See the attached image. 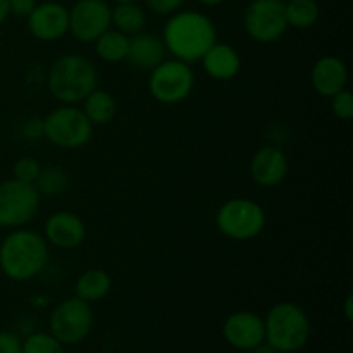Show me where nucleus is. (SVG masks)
<instances>
[{"mask_svg": "<svg viewBox=\"0 0 353 353\" xmlns=\"http://www.w3.org/2000/svg\"><path fill=\"white\" fill-rule=\"evenodd\" d=\"M41 2H43V0H41Z\"/></svg>", "mask_w": 353, "mask_h": 353, "instance_id": "obj_37", "label": "nucleus"}, {"mask_svg": "<svg viewBox=\"0 0 353 353\" xmlns=\"http://www.w3.org/2000/svg\"><path fill=\"white\" fill-rule=\"evenodd\" d=\"M37 3L38 0H9V10L17 17H28Z\"/></svg>", "mask_w": 353, "mask_h": 353, "instance_id": "obj_30", "label": "nucleus"}, {"mask_svg": "<svg viewBox=\"0 0 353 353\" xmlns=\"http://www.w3.org/2000/svg\"><path fill=\"white\" fill-rule=\"evenodd\" d=\"M93 124L81 109L62 105L43 117V138L59 148H81L92 140Z\"/></svg>", "mask_w": 353, "mask_h": 353, "instance_id": "obj_6", "label": "nucleus"}, {"mask_svg": "<svg viewBox=\"0 0 353 353\" xmlns=\"http://www.w3.org/2000/svg\"><path fill=\"white\" fill-rule=\"evenodd\" d=\"M9 0H0V24L9 17Z\"/></svg>", "mask_w": 353, "mask_h": 353, "instance_id": "obj_33", "label": "nucleus"}, {"mask_svg": "<svg viewBox=\"0 0 353 353\" xmlns=\"http://www.w3.org/2000/svg\"><path fill=\"white\" fill-rule=\"evenodd\" d=\"M223 336L238 350H252L265 341L264 319L248 310L231 314L224 321Z\"/></svg>", "mask_w": 353, "mask_h": 353, "instance_id": "obj_13", "label": "nucleus"}, {"mask_svg": "<svg viewBox=\"0 0 353 353\" xmlns=\"http://www.w3.org/2000/svg\"><path fill=\"white\" fill-rule=\"evenodd\" d=\"M248 37L259 43L278 41L288 30L283 0H252L243 14Z\"/></svg>", "mask_w": 353, "mask_h": 353, "instance_id": "obj_9", "label": "nucleus"}, {"mask_svg": "<svg viewBox=\"0 0 353 353\" xmlns=\"http://www.w3.org/2000/svg\"><path fill=\"white\" fill-rule=\"evenodd\" d=\"M112 26V7L105 0H78L69 9V33L81 43H93Z\"/></svg>", "mask_w": 353, "mask_h": 353, "instance_id": "obj_11", "label": "nucleus"}, {"mask_svg": "<svg viewBox=\"0 0 353 353\" xmlns=\"http://www.w3.org/2000/svg\"><path fill=\"white\" fill-rule=\"evenodd\" d=\"M203 71L217 81H230L236 78L241 69V57L234 47L228 43H214L202 59Z\"/></svg>", "mask_w": 353, "mask_h": 353, "instance_id": "obj_18", "label": "nucleus"}, {"mask_svg": "<svg viewBox=\"0 0 353 353\" xmlns=\"http://www.w3.org/2000/svg\"><path fill=\"white\" fill-rule=\"evenodd\" d=\"M162 41L172 59L193 64L217 41L216 24L199 10H176L165 21Z\"/></svg>", "mask_w": 353, "mask_h": 353, "instance_id": "obj_1", "label": "nucleus"}, {"mask_svg": "<svg viewBox=\"0 0 353 353\" xmlns=\"http://www.w3.org/2000/svg\"><path fill=\"white\" fill-rule=\"evenodd\" d=\"M164 41L161 37L148 31H140L130 37L126 62L140 71H152L165 59Z\"/></svg>", "mask_w": 353, "mask_h": 353, "instance_id": "obj_17", "label": "nucleus"}, {"mask_svg": "<svg viewBox=\"0 0 353 353\" xmlns=\"http://www.w3.org/2000/svg\"><path fill=\"white\" fill-rule=\"evenodd\" d=\"M23 134L28 140H37V138H43V119H28L23 124Z\"/></svg>", "mask_w": 353, "mask_h": 353, "instance_id": "obj_31", "label": "nucleus"}, {"mask_svg": "<svg viewBox=\"0 0 353 353\" xmlns=\"http://www.w3.org/2000/svg\"><path fill=\"white\" fill-rule=\"evenodd\" d=\"M34 188L43 196L64 195L69 188L68 172L61 168H55V165L41 168L40 174H38L37 181H34Z\"/></svg>", "mask_w": 353, "mask_h": 353, "instance_id": "obj_24", "label": "nucleus"}, {"mask_svg": "<svg viewBox=\"0 0 353 353\" xmlns=\"http://www.w3.org/2000/svg\"><path fill=\"white\" fill-rule=\"evenodd\" d=\"M83 114L93 126L109 124L117 114L116 99L105 90L95 88L83 100Z\"/></svg>", "mask_w": 353, "mask_h": 353, "instance_id": "obj_19", "label": "nucleus"}, {"mask_svg": "<svg viewBox=\"0 0 353 353\" xmlns=\"http://www.w3.org/2000/svg\"><path fill=\"white\" fill-rule=\"evenodd\" d=\"M40 171L41 165L34 157H21L19 161L14 164V178L19 179V181L23 183H31V185H34Z\"/></svg>", "mask_w": 353, "mask_h": 353, "instance_id": "obj_27", "label": "nucleus"}, {"mask_svg": "<svg viewBox=\"0 0 353 353\" xmlns=\"http://www.w3.org/2000/svg\"><path fill=\"white\" fill-rule=\"evenodd\" d=\"M110 288H112V281L110 276L102 269H88V271L81 272L74 286L76 296L85 302L93 303L99 300L105 299L109 295Z\"/></svg>", "mask_w": 353, "mask_h": 353, "instance_id": "obj_20", "label": "nucleus"}, {"mask_svg": "<svg viewBox=\"0 0 353 353\" xmlns=\"http://www.w3.org/2000/svg\"><path fill=\"white\" fill-rule=\"evenodd\" d=\"M196 2L202 3V6H205V7H216V6H221L224 0H196Z\"/></svg>", "mask_w": 353, "mask_h": 353, "instance_id": "obj_35", "label": "nucleus"}, {"mask_svg": "<svg viewBox=\"0 0 353 353\" xmlns=\"http://www.w3.org/2000/svg\"><path fill=\"white\" fill-rule=\"evenodd\" d=\"M217 230L236 241L252 240L265 228V212L261 203L252 199H231L216 214Z\"/></svg>", "mask_w": 353, "mask_h": 353, "instance_id": "obj_5", "label": "nucleus"}, {"mask_svg": "<svg viewBox=\"0 0 353 353\" xmlns=\"http://www.w3.org/2000/svg\"><path fill=\"white\" fill-rule=\"evenodd\" d=\"M288 174V157L276 145H264L250 161V176L259 186L272 188L285 181Z\"/></svg>", "mask_w": 353, "mask_h": 353, "instance_id": "obj_14", "label": "nucleus"}, {"mask_svg": "<svg viewBox=\"0 0 353 353\" xmlns=\"http://www.w3.org/2000/svg\"><path fill=\"white\" fill-rule=\"evenodd\" d=\"M21 353H64L62 343L48 333H34L24 340Z\"/></svg>", "mask_w": 353, "mask_h": 353, "instance_id": "obj_25", "label": "nucleus"}, {"mask_svg": "<svg viewBox=\"0 0 353 353\" xmlns=\"http://www.w3.org/2000/svg\"><path fill=\"white\" fill-rule=\"evenodd\" d=\"M112 24L117 31L128 34V37L137 34L143 31L145 24H147V14H145L143 7L138 6L137 2L116 3V7H112Z\"/></svg>", "mask_w": 353, "mask_h": 353, "instance_id": "obj_21", "label": "nucleus"}, {"mask_svg": "<svg viewBox=\"0 0 353 353\" xmlns=\"http://www.w3.org/2000/svg\"><path fill=\"white\" fill-rule=\"evenodd\" d=\"M352 303H353V295H348L347 300H345V316H347V319L350 321V323H352V319H353Z\"/></svg>", "mask_w": 353, "mask_h": 353, "instance_id": "obj_34", "label": "nucleus"}, {"mask_svg": "<svg viewBox=\"0 0 353 353\" xmlns=\"http://www.w3.org/2000/svg\"><path fill=\"white\" fill-rule=\"evenodd\" d=\"M331 110L341 121H350L353 117V93L343 88L331 97Z\"/></svg>", "mask_w": 353, "mask_h": 353, "instance_id": "obj_26", "label": "nucleus"}, {"mask_svg": "<svg viewBox=\"0 0 353 353\" xmlns=\"http://www.w3.org/2000/svg\"><path fill=\"white\" fill-rule=\"evenodd\" d=\"M348 81V69L347 64L340 57L334 55H326L321 57L314 64L312 72H310V83L316 93H319L324 99H331L334 93L347 88Z\"/></svg>", "mask_w": 353, "mask_h": 353, "instance_id": "obj_16", "label": "nucleus"}, {"mask_svg": "<svg viewBox=\"0 0 353 353\" xmlns=\"http://www.w3.org/2000/svg\"><path fill=\"white\" fill-rule=\"evenodd\" d=\"M195 86V74L190 64L169 59L162 61L157 68L150 71L148 78V90L157 102L165 105H174L190 97Z\"/></svg>", "mask_w": 353, "mask_h": 353, "instance_id": "obj_7", "label": "nucleus"}, {"mask_svg": "<svg viewBox=\"0 0 353 353\" xmlns=\"http://www.w3.org/2000/svg\"><path fill=\"white\" fill-rule=\"evenodd\" d=\"M319 3L316 0H288L285 2V16L288 28L309 30L319 19Z\"/></svg>", "mask_w": 353, "mask_h": 353, "instance_id": "obj_23", "label": "nucleus"}, {"mask_svg": "<svg viewBox=\"0 0 353 353\" xmlns=\"http://www.w3.org/2000/svg\"><path fill=\"white\" fill-rule=\"evenodd\" d=\"M41 195L34 185L19 179L0 183V228H23L38 214Z\"/></svg>", "mask_w": 353, "mask_h": 353, "instance_id": "obj_8", "label": "nucleus"}, {"mask_svg": "<svg viewBox=\"0 0 353 353\" xmlns=\"http://www.w3.org/2000/svg\"><path fill=\"white\" fill-rule=\"evenodd\" d=\"M250 352H252V353H281V352L276 350L274 347H271V345H269V343H261V345H257V347L252 348Z\"/></svg>", "mask_w": 353, "mask_h": 353, "instance_id": "obj_32", "label": "nucleus"}, {"mask_svg": "<svg viewBox=\"0 0 353 353\" xmlns=\"http://www.w3.org/2000/svg\"><path fill=\"white\" fill-rule=\"evenodd\" d=\"M26 21L30 33L40 41H57L69 33V9L55 0L37 3Z\"/></svg>", "mask_w": 353, "mask_h": 353, "instance_id": "obj_12", "label": "nucleus"}, {"mask_svg": "<svg viewBox=\"0 0 353 353\" xmlns=\"http://www.w3.org/2000/svg\"><path fill=\"white\" fill-rule=\"evenodd\" d=\"M116 3H126V2H137V0H112Z\"/></svg>", "mask_w": 353, "mask_h": 353, "instance_id": "obj_36", "label": "nucleus"}, {"mask_svg": "<svg viewBox=\"0 0 353 353\" xmlns=\"http://www.w3.org/2000/svg\"><path fill=\"white\" fill-rule=\"evenodd\" d=\"M95 50L102 61L116 64V62L126 61L128 45H130V37L117 30H107L105 33L100 34L95 41Z\"/></svg>", "mask_w": 353, "mask_h": 353, "instance_id": "obj_22", "label": "nucleus"}, {"mask_svg": "<svg viewBox=\"0 0 353 353\" xmlns=\"http://www.w3.org/2000/svg\"><path fill=\"white\" fill-rule=\"evenodd\" d=\"M47 85L52 97L62 105H74L97 88L99 72L92 61L83 55L65 54L50 65Z\"/></svg>", "mask_w": 353, "mask_h": 353, "instance_id": "obj_3", "label": "nucleus"}, {"mask_svg": "<svg viewBox=\"0 0 353 353\" xmlns=\"http://www.w3.org/2000/svg\"><path fill=\"white\" fill-rule=\"evenodd\" d=\"M186 0H145L148 9L155 14H162V16H171L172 12L179 10Z\"/></svg>", "mask_w": 353, "mask_h": 353, "instance_id": "obj_28", "label": "nucleus"}, {"mask_svg": "<svg viewBox=\"0 0 353 353\" xmlns=\"http://www.w3.org/2000/svg\"><path fill=\"white\" fill-rule=\"evenodd\" d=\"M19 336L9 331H0V353H21Z\"/></svg>", "mask_w": 353, "mask_h": 353, "instance_id": "obj_29", "label": "nucleus"}, {"mask_svg": "<svg viewBox=\"0 0 353 353\" xmlns=\"http://www.w3.org/2000/svg\"><path fill=\"white\" fill-rule=\"evenodd\" d=\"M93 326V310L88 302L71 296L59 303L50 316V333L62 345L85 340Z\"/></svg>", "mask_w": 353, "mask_h": 353, "instance_id": "obj_10", "label": "nucleus"}, {"mask_svg": "<svg viewBox=\"0 0 353 353\" xmlns=\"http://www.w3.org/2000/svg\"><path fill=\"white\" fill-rule=\"evenodd\" d=\"M86 226L74 212H55L45 221L43 238L47 243L62 250H72L85 241Z\"/></svg>", "mask_w": 353, "mask_h": 353, "instance_id": "obj_15", "label": "nucleus"}, {"mask_svg": "<svg viewBox=\"0 0 353 353\" xmlns=\"http://www.w3.org/2000/svg\"><path fill=\"white\" fill-rule=\"evenodd\" d=\"M265 340L278 352L292 353L305 347L310 336V321L296 303L279 302L264 319Z\"/></svg>", "mask_w": 353, "mask_h": 353, "instance_id": "obj_4", "label": "nucleus"}, {"mask_svg": "<svg viewBox=\"0 0 353 353\" xmlns=\"http://www.w3.org/2000/svg\"><path fill=\"white\" fill-rule=\"evenodd\" d=\"M47 264L48 243L37 231L16 228L0 243V269L12 281H30Z\"/></svg>", "mask_w": 353, "mask_h": 353, "instance_id": "obj_2", "label": "nucleus"}]
</instances>
